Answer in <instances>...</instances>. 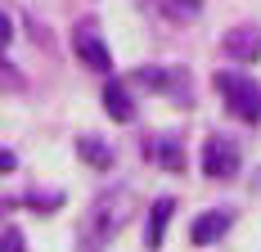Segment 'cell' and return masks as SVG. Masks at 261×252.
Listing matches in <instances>:
<instances>
[{
    "mask_svg": "<svg viewBox=\"0 0 261 252\" xmlns=\"http://www.w3.org/2000/svg\"><path fill=\"white\" fill-rule=\"evenodd\" d=\"M225 54L234 59V63H257L261 59V27H252V23H239V27H230L225 32Z\"/></svg>",
    "mask_w": 261,
    "mask_h": 252,
    "instance_id": "5b68a950",
    "label": "cell"
},
{
    "mask_svg": "<svg viewBox=\"0 0 261 252\" xmlns=\"http://www.w3.org/2000/svg\"><path fill=\"white\" fill-rule=\"evenodd\" d=\"M72 50H77L81 63L95 68V72H108V68H113V54H108V45L99 41V32H95L90 23H81L77 32H72Z\"/></svg>",
    "mask_w": 261,
    "mask_h": 252,
    "instance_id": "277c9868",
    "label": "cell"
},
{
    "mask_svg": "<svg viewBox=\"0 0 261 252\" xmlns=\"http://www.w3.org/2000/svg\"><path fill=\"white\" fill-rule=\"evenodd\" d=\"M9 36H14V27H9V18L0 14V45H9Z\"/></svg>",
    "mask_w": 261,
    "mask_h": 252,
    "instance_id": "5bb4252c",
    "label": "cell"
},
{
    "mask_svg": "<svg viewBox=\"0 0 261 252\" xmlns=\"http://www.w3.org/2000/svg\"><path fill=\"white\" fill-rule=\"evenodd\" d=\"M104 108H108L113 122H135V104H130V95H126L122 81H108L104 86Z\"/></svg>",
    "mask_w": 261,
    "mask_h": 252,
    "instance_id": "52a82bcc",
    "label": "cell"
},
{
    "mask_svg": "<svg viewBox=\"0 0 261 252\" xmlns=\"http://www.w3.org/2000/svg\"><path fill=\"white\" fill-rule=\"evenodd\" d=\"M14 162H18L14 153H9V149H0V176H9V171H14Z\"/></svg>",
    "mask_w": 261,
    "mask_h": 252,
    "instance_id": "4fadbf2b",
    "label": "cell"
},
{
    "mask_svg": "<svg viewBox=\"0 0 261 252\" xmlns=\"http://www.w3.org/2000/svg\"><path fill=\"white\" fill-rule=\"evenodd\" d=\"M198 9H203V0H162V14H167L171 23H189Z\"/></svg>",
    "mask_w": 261,
    "mask_h": 252,
    "instance_id": "8fae6325",
    "label": "cell"
},
{
    "mask_svg": "<svg viewBox=\"0 0 261 252\" xmlns=\"http://www.w3.org/2000/svg\"><path fill=\"white\" fill-rule=\"evenodd\" d=\"M149 153L158 158L162 171H180L185 167V149H180V140H171V135H158L153 144H149Z\"/></svg>",
    "mask_w": 261,
    "mask_h": 252,
    "instance_id": "ba28073f",
    "label": "cell"
},
{
    "mask_svg": "<svg viewBox=\"0 0 261 252\" xmlns=\"http://www.w3.org/2000/svg\"><path fill=\"white\" fill-rule=\"evenodd\" d=\"M203 171L212 180H230L239 171V144L225 140V135H212L207 144H203Z\"/></svg>",
    "mask_w": 261,
    "mask_h": 252,
    "instance_id": "3957f363",
    "label": "cell"
},
{
    "mask_svg": "<svg viewBox=\"0 0 261 252\" xmlns=\"http://www.w3.org/2000/svg\"><path fill=\"white\" fill-rule=\"evenodd\" d=\"M171 212H176V203H171V198H158L153 207H149V234H144V243H149V248H162V234H167Z\"/></svg>",
    "mask_w": 261,
    "mask_h": 252,
    "instance_id": "9c48e42d",
    "label": "cell"
},
{
    "mask_svg": "<svg viewBox=\"0 0 261 252\" xmlns=\"http://www.w3.org/2000/svg\"><path fill=\"white\" fill-rule=\"evenodd\" d=\"M0 252H27L23 234H18V230H0Z\"/></svg>",
    "mask_w": 261,
    "mask_h": 252,
    "instance_id": "7c38bea8",
    "label": "cell"
},
{
    "mask_svg": "<svg viewBox=\"0 0 261 252\" xmlns=\"http://www.w3.org/2000/svg\"><path fill=\"white\" fill-rule=\"evenodd\" d=\"M130 216H135V189L117 185V189L99 194V198L90 203L86 221H81V234H77L81 252H104L108 243H113V234L126 225Z\"/></svg>",
    "mask_w": 261,
    "mask_h": 252,
    "instance_id": "6da1fadb",
    "label": "cell"
},
{
    "mask_svg": "<svg viewBox=\"0 0 261 252\" xmlns=\"http://www.w3.org/2000/svg\"><path fill=\"white\" fill-rule=\"evenodd\" d=\"M230 221H234L230 212H203V216L194 221V230H189V239H194L198 248H207V243H216V239L230 230Z\"/></svg>",
    "mask_w": 261,
    "mask_h": 252,
    "instance_id": "8992f818",
    "label": "cell"
},
{
    "mask_svg": "<svg viewBox=\"0 0 261 252\" xmlns=\"http://www.w3.org/2000/svg\"><path fill=\"white\" fill-rule=\"evenodd\" d=\"M81 158L90 162V167H113V149L108 144H99V140H90V135H81Z\"/></svg>",
    "mask_w": 261,
    "mask_h": 252,
    "instance_id": "30bf717a",
    "label": "cell"
},
{
    "mask_svg": "<svg viewBox=\"0 0 261 252\" xmlns=\"http://www.w3.org/2000/svg\"><path fill=\"white\" fill-rule=\"evenodd\" d=\"M216 90H221L225 108L234 113L239 122H257V117H261V86L252 81V77H243V72H216Z\"/></svg>",
    "mask_w": 261,
    "mask_h": 252,
    "instance_id": "7a4b0ae2",
    "label": "cell"
}]
</instances>
